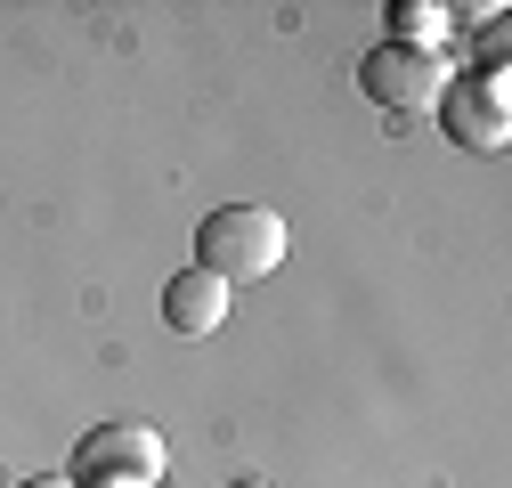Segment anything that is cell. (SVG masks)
<instances>
[{"mask_svg": "<svg viewBox=\"0 0 512 488\" xmlns=\"http://www.w3.org/2000/svg\"><path fill=\"white\" fill-rule=\"evenodd\" d=\"M171 472V448L155 423H98L74 448V488H155Z\"/></svg>", "mask_w": 512, "mask_h": 488, "instance_id": "7a4b0ae2", "label": "cell"}, {"mask_svg": "<svg viewBox=\"0 0 512 488\" xmlns=\"http://www.w3.org/2000/svg\"><path fill=\"white\" fill-rule=\"evenodd\" d=\"M439 33H447V9H439V0H399V9H391V41L439 49Z\"/></svg>", "mask_w": 512, "mask_h": 488, "instance_id": "8992f818", "label": "cell"}, {"mask_svg": "<svg viewBox=\"0 0 512 488\" xmlns=\"http://www.w3.org/2000/svg\"><path fill=\"white\" fill-rule=\"evenodd\" d=\"M358 82H366V98H374V106H399V114H407V106H439V90L456 82V74H447V57H439V49L382 41L366 66H358Z\"/></svg>", "mask_w": 512, "mask_h": 488, "instance_id": "277c9868", "label": "cell"}, {"mask_svg": "<svg viewBox=\"0 0 512 488\" xmlns=\"http://www.w3.org/2000/svg\"><path fill=\"white\" fill-rule=\"evenodd\" d=\"M236 488H269V480H236Z\"/></svg>", "mask_w": 512, "mask_h": 488, "instance_id": "ba28073f", "label": "cell"}, {"mask_svg": "<svg viewBox=\"0 0 512 488\" xmlns=\"http://www.w3.org/2000/svg\"><path fill=\"white\" fill-rule=\"evenodd\" d=\"M439 122H447V139H456V147L496 155V147L512 139V82H504V66L456 74V82L439 90Z\"/></svg>", "mask_w": 512, "mask_h": 488, "instance_id": "3957f363", "label": "cell"}, {"mask_svg": "<svg viewBox=\"0 0 512 488\" xmlns=\"http://www.w3.org/2000/svg\"><path fill=\"white\" fill-rule=\"evenodd\" d=\"M17 488H74L66 472H33V480H17Z\"/></svg>", "mask_w": 512, "mask_h": 488, "instance_id": "52a82bcc", "label": "cell"}, {"mask_svg": "<svg viewBox=\"0 0 512 488\" xmlns=\"http://www.w3.org/2000/svg\"><path fill=\"white\" fill-rule=\"evenodd\" d=\"M285 261V220L261 212V204H220L204 212L196 228V269H212L220 285H252V277H269Z\"/></svg>", "mask_w": 512, "mask_h": 488, "instance_id": "6da1fadb", "label": "cell"}, {"mask_svg": "<svg viewBox=\"0 0 512 488\" xmlns=\"http://www.w3.org/2000/svg\"><path fill=\"white\" fill-rule=\"evenodd\" d=\"M228 293H236V285H220L212 269H179V277L163 285V326L187 334V342L220 334V326H228Z\"/></svg>", "mask_w": 512, "mask_h": 488, "instance_id": "5b68a950", "label": "cell"}]
</instances>
